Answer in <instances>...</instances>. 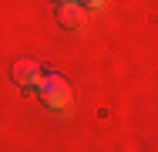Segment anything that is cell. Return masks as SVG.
<instances>
[{"label": "cell", "mask_w": 158, "mask_h": 152, "mask_svg": "<svg viewBox=\"0 0 158 152\" xmlns=\"http://www.w3.org/2000/svg\"><path fill=\"white\" fill-rule=\"evenodd\" d=\"M37 91H40V98H44L51 108H61V105L71 101V88H67V81H64L57 71L40 74V78H37Z\"/></svg>", "instance_id": "1"}, {"label": "cell", "mask_w": 158, "mask_h": 152, "mask_svg": "<svg viewBox=\"0 0 158 152\" xmlns=\"http://www.w3.org/2000/svg\"><path fill=\"white\" fill-rule=\"evenodd\" d=\"M57 17H61V24L67 30H81L84 27V3L64 0V3H57Z\"/></svg>", "instance_id": "2"}, {"label": "cell", "mask_w": 158, "mask_h": 152, "mask_svg": "<svg viewBox=\"0 0 158 152\" xmlns=\"http://www.w3.org/2000/svg\"><path fill=\"white\" fill-rule=\"evenodd\" d=\"M37 78H40V64L34 58H17L14 61V81L17 85H37Z\"/></svg>", "instance_id": "3"}, {"label": "cell", "mask_w": 158, "mask_h": 152, "mask_svg": "<svg viewBox=\"0 0 158 152\" xmlns=\"http://www.w3.org/2000/svg\"><path fill=\"white\" fill-rule=\"evenodd\" d=\"M84 3H88V7H101L104 0H84Z\"/></svg>", "instance_id": "4"}, {"label": "cell", "mask_w": 158, "mask_h": 152, "mask_svg": "<svg viewBox=\"0 0 158 152\" xmlns=\"http://www.w3.org/2000/svg\"><path fill=\"white\" fill-rule=\"evenodd\" d=\"M54 3H64V0H54Z\"/></svg>", "instance_id": "5"}]
</instances>
